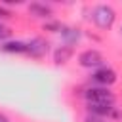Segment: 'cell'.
I'll list each match as a JSON object with an SVG mask.
<instances>
[{
	"mask_svg": "<svg viewBox=\"0 0 122 122\" xmlns=\"http://www.w3.org/2000/svg\"><path fill=\"white\" fill-rule=\"evenodd\" d=\"M120 30H122V27H120Z\"/></svg>",
	"mask_w": 122,
	"mask_h": 122,
	"instance_id": "obj_15",
	"label": "cell"
},
{
	"mask_svg": "<svg viewBox=\"0 0 122 122\" xmlns=\"http://www.w3.org/2000/svg\"><path fill=\"white\" fill-rule=\"evenodd\" d=\"M78 65L84 67V69H99L105 65V59L101 55V51L97 50H84L80 55H78Z\"/></svg>",
	"mask_w": 122,
	"mask_h": 122,
	"instance_id": "obj_4",
	"label": "cell"
},
{
	"mask_svg": "<svg viewBox=\"0 0 122 122\" xmlns=\"http://www.w3.org/2000/svg\"><path fill=\"white\" fill-rule=\"evenodd\" d=\"M72 53H74V50L71 48V46H59L55 51H53V63L55 65H65L71 57H72Z\"/></svg>",
	"mask_w": 122,
	"mask_h": 122,
	"instance_id": "obj_7",
	"label": "cell"
},
{
	"mask_svg": "<svg viewBox=\"0 0 122 122\" xmlns=\"http://www.w3.org/2000/svg\"><path fill=\"white\" fill-rule=\"evenodd\" d=\"M116 71L114 69H111V67H107V65H103V67H99V69H95L93 72H92V82H95L97 86H101V88H109V86H112L114 82H116Z\"/></svg>",
	"mask_w": 122,
	"mask_h": 122,
	"instance_id": "obj_3",
	"label": "cell"
},
{
	"mask_svg": "<svg viewBox=\"0 0 122 122\" xmlns=\"http://www.w3.org/2000/svg\"><path fill=\"white\" fill-rule=\"evenodd\" d=\"M29 11H30L34 17H42V19L51 17V8H50L48 4H42V2H32V4H29Z\"/></svg>",
	"mask_w": 122,
	"mask_h": 122,
	"instance_id": "obj_8",
	"label": "cell"
},
{
	"mask_svg": "<svg viewBox=\"0 0 122 122\" xmlns=\"http://www.w3.org/2000/svg\"><path fill=\"white\" fill-rule=\"evenodd\" d=\"M114 19H116V11L107 6V4H97L93 6L92 10V21L101 29V30H109L112 25H114Z\"/></svg>",
	"mask_w": 122,
	"mask_h": 122,
	"instance_id": "obj_1",
	"label": "cell"
},
{
	"mask_svg": "<svg viewBox=\"0 0 122 122\" xmlns=\"http://www.w3.org/2000/svg\"><path fill=\"white\" fill-rule=\"evenodd\" d=\"M0 122H10V118H8L6 114H2V112H0Z\"/></svg>",
	"mask_w": 122,
	"mask_h": 122,
	"instance_id": "obj_14",
	"label": "cell"
},
{
	"mask_svg": "<svg viewBox=\"0 0 122 122\" xmlns=\"http://www.w3.org/2000/svg\"><path fill=\"white\" fill-rule=\"evenodd\" d=\"M84 122H107L105 118H99V116H93V114H88L84 118Z\"/></svg>",
	"mask_w": 122,
	"mask_h": 122,
	"instance_id": "obj_13",
	"label": "cell"
},
{
	"mask_svg": "<svg viewBox=\"0 0 122 122\" xmlns=\"http://www.w3.org/2000/svg\"><path fill=\"white\" fill-rule=\"evenodd\" d=\"M48 46H50V44H48L44 38L34 36V38H30V40L27 42V53H29L30 57L40 59V57H44V55L48 53Z\"/></svg>",
	"mask_w": 122,
	"mask_h": 122,
	"instance_id": "obj_5",
	"label": "cell"
},
{
	"mask_svg": "<svg viewBox=\"0 0 122 122\" xmlns=\"http://www.w3.org/2000/svg\"><path fill=\"white\" fill-rule=\"evenodd\" d=\"M61 29H63V25H61L59 21H48V23H44V30H50V32H61Z\"/></svg>",
	"mask_w": 122,
	"mask_h": 122,
	"instance_id": "obj_10",
	"label": "cell"
},
{
	"mask_svg": "<svg viewBox=\"0 0 122 122\" xmlns=\"http://www.w3.org/2000/svg\"><path fill=\"white\" fill-rule=\"evenodd\" d=\"M61 36H63V40H65V46H74L78 40H80V30L78 29H74V27H63L61 29Z\"/></svg>",
	"mask_w": 122,
	"mask_h": 122,
	"instance_id": "obj_9",
	"label": "cell"
},
{
	"mask_svg": "<svg viewBox=\"0 0 122 122\" xmlns=\"http://www.w3.org/2000/svg\"><path fill=\"white\" fill-rule=\"evenodd\" d=\"M11 34V30H10V27H6L2 21H0V40H6L8 36Z\"/></svg>",
	"mask_w": 122,
	"mask_h": 122,
	"instance_id": "obj_11",
	"label": "cell"
},
{
	"mask_svg": "<svg viewBox=\"0 0 122 122\" xmlns=\"http://www.w3.org/2000/svg\"><path fill=\"white\" fill-rule=\"evenodd\" d=\"M2 51L6 53H27V42L23 40H8L0 46Z\"/></svg>",
	"mask_w": 122,
	"mask_h": 122,
	"instance_id": "obj_6",
	"label": "cell"
},
{
	"mask_svg": "<svg viewBox=\"0 0 122 122\" xmlns=\"http://www.w3.org/2000/svg\"><path fill=\"white\" fill-rule=\"evenodd\" d=\"M86 103H107V105H114L116 97L109 88H101V86H92L84 92Z\"/></svg>",
	"mask_w": 122,
	"mask_h": 122,
	"instance_id": "obj_2",
	"label": "cell"
},
{
	"mask_svg": "<svg viewBox=\"0 0 122 122\" xmlns=\"http://www.w3.org/2000/svg\"><path fill=\"white\" fill-rule=\"evenodd\" d=\"M8 17H11V11H10L6 6H0V21H2V19H8Z\"/></svg>",
	"mask_w": 122,
	"mask_h": 122,
	"instance_id": "obj_12",
	"label": "cell"
}]
</instances>
